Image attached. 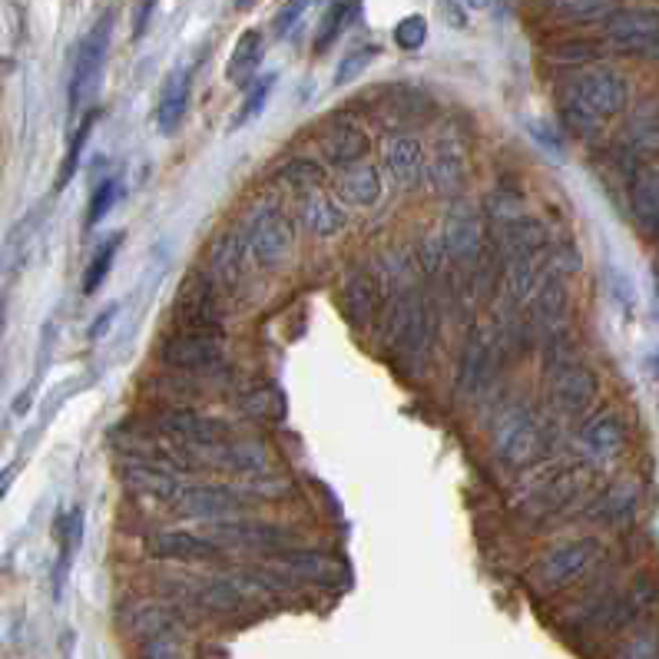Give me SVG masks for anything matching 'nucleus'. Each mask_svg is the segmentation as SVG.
<instances>
[{
  "mask_svg": "<svg viewBox=\"0 0 659 659\" xmlns=\"http://www.w3.org/2000/svg\"><path fill=\"white\" fill-rule=\"evenodd\" d=\"M630 209L643 232L659 236V166L646 163L633 172L630 182Z\"/></svg>",
  "mask_w": 659,
  "mask_h": 659,
  "instance_id": "20",
  "label": "nucleus"
},
{
  "mask_svg": "<svg viewBox=\"0 0 659 659\" xmlns=\"http://www.w3.org/2000/svg\"><path fill=\"white\" fill-rule=\"evenodd\" d=\"M488 364H491V348H488V338L475 328L464 342V351H460V371H457V385L464 395H475L481 385H484V374H488Z\"/></svg>",
  "mask_w": 659,
  "mask_h": 659,
  "instance_id": "28",
  "label": "nucleus"
},
{
  "mask_svg": "<svg viewBox=\"0 0 659 659\" xmlns=\"http://www.w3.org/2000/svg\"><path fill=\"white\" fill-rule=\"evenodd\" d=\"M351 14H355V8H348V4H332V8L325 11L322 31H319V40H315V50H319V53L335 44V37L345 31V21H348Z\"/></svg>",
  "mask_w": 659,
  "mask_h": 659,
  "instance_id": "38",
  "label": "nucleus"
},
{
  "mask_svg": "<svg viewBox=\"0 0 659 659\" xmlns=\"http://www.w3.org/2000/svg\"><path fill=\"white\" fill-rule=\"evenodd\" d=\"M169 507L193 520H232L249 511V491L232 484H182Z\"/></svg>",
  "mask_w": 659,
  "mask_h": 659,
  "instance_id": "8",
  "label": "nucleus"
},
{
  "mask_svg": "<svg viewBox=\"0 0 659 659\" xmlns=\"http://www.w3.org/2000/svg\"><path fill=\"white\" fill-rule=\"evenodd\" d=\"M117 200H120V179H113V176L100 179L97 190H93V196H89V206H86V229L104 223L110 216V209L117 206Z\"/></svg>",
  "mask_w": 659,
  "mask_h": 659,
  "instance_id": "35",
  "label": "nucleus"
},
{
  "mask_svg": "<svg viewBox=\"0 0 659 659\" xmlns=\"http://www.w3.org/2000/svg\"><path fill=\"white\" fill-rule=\"evenodd\" d=\"M597 398V374L580 361L550 371V402L560 415H584Z\"/></svg>",
  "mask_w": 659,
  "mask_h": 659,
  "instance_id": "15",
  "label": "nucleus"
},
{
  "mask_svg": "<svg viewBox=\"0 0 659 659\" xmlns=\"http://www.w3.org/2000/svg\"><path fill=\"white\" fill-rule=\"evenodd\" d=\"M120 245H123V232H117L113 239H107L97 252H93V259L86 262V272H83V296H93L107 281V275L113 272Z\"/></svg>",
  "mask_w": 659,
  "mask_h": 659,
  "instance_id": "30",
  "label": "nucleus"
},
{
  "mask_svg": "<svg viewBox=\"0 0 659 659\" xmlns=\"http://www.w3.org/2000/svg\"><path fill=\"white\" fill-rule=\"evenodd\" d=\"M379 57V47H358V50H351L345 60H342V67H338V73H335V83L342 86V83H348V80H355L361 70H368L371 67V60Z\"/></svg>",
  "mask_w": 659,
  "mask_h": 659,
  "instance_id": "40",
  "label": "nucleus"
},
{
  "mask_svg": "<svg viewBox=\"0 0 659 659\" xmlns=\"http://www.w3.org/2000/svg\"><path fill=\"white\" fill-rule=\"evenodd\" d=\"M299 216H302V226L309 236H319V239H328V236H338L345 229V209L325 193V190H312V193H302L299 200Z\"/></svg>",
  "mask_w": 659,
  "mask_h": 659,
  "instance_id": "24",
  "label": "nucleus"
},
{
  "mask_svg": "<svg viewBox=\"0 0 659 659\" xmlns=\"http://www.w3.org/2000/svg\"><path fill=\"white\" fill-rule=\"evenodd\" d=\"M172 322L176 332H196V335H223V305L219 289L206 272H190L172 302Z\"/></svg>",
  "mask_w": 659,
  "mask_h": 659,
  "instance_id": "5",
  "label": "nucleus"
},
{
  "mask_svg": "<svg viewBox=\"0 0 659 659\" xmlns=\"http://www.w3.org/2000/svg\"><path fill=\"white\" fill-rule=\"evenodd\" d=\"M146 431L159 441H172L182 447H216L232 441V428L219 418H209L196 408H172L163 405L149 415Z\"/></svg>",
  "mask_w": 659,
  "mask_h": 659,
  "instance_id": "3",
  "label": "nucleus"
},
{
  "mask_svg": "<svg viewBox=\"0 0 659 659\" xmlns=\"http://www.w3.org/2000/svg\"><path fill=\"white\" fill-rule=\"evenodd\" d=\"M633 511H636V488L633 484H620V488H613L603 501H600V514L607 517V520H626V517H633Z\"/></svg>",
  "mask_w": 659,
  "mask_h": 659,
  "instance_id": "37",
  "label": "nucleus"
},
{
  "mask_svg": "<svg viewBox=\"0 0 659 659\" xmlns=\"http://www.w3.org/2000/svg\"><path fill=\"white\" fill-rule=\"evenodd\" d=\"M265 57V37L259 31H245L239 40H236V50L226 63V76L239 86H249L255 80V70Z\"/></svg>",
  "mask_w": 659,
  "mask_h": 659,
  "instance_id": "29",
  "label": "nucleus"
},
{
  "mask_svg": "<svg viewBox=\"0 0 659 659\" xmlns=\"http://www.w3.org/2000/svg\"><path fill=\"white\" fill-rule=\"evenodd\" d=\"M272 86H275V73L255 76V80H252V83L245 86V100H242L239 113L232 117V130H239L242 123H249L252 117H259V113L265 110V100H268Z\"/></svg>",
  "mask_w": 659,
  "mask_h": 659,
  "instance_id": "33",
  "label": "nucleus"
},
{
  "mask_svg": "<svg viewBox=\"0 0 659 659\" xmlns=\"http://www.w3.org/2000/svg\"><path fill=\"white\" fill-rule=\"evenodd\" d=\"M603 34L623 53L659 60V11L652 8H616L603 24Z\"/></svg>",
  "mask_w": 659,
  "mask_h": 659,
  "instance_id": "10",
  "label": "nucleus"
},
{
  "mask_svg": "<svg viewBox=\"0 0 659 659\" xmlns=\"http://www.w3.org/2000/svg\"><path fill=\"white\" fill-rule=\"evenodd\" d=\"M153 14V4H143L140 11H136V27H133V37H143L146 34V17Z\"/></svg>",
  "mask_w": 659,
  "mask_h": 659,
  "instance_id": "46",
  "label": "nucleus"
},
{
  "mask_svg": "<svg viewBox=\"0 0 659 659\" xmlns=\"http://www.w3.org/2000/svg\"><path fill=\"white\" fill-rule=\"evenodd\" d=\"M424 40H428V21L424 17H405L398 27H395V44L402 47V50H421L424 47Z\"/></svg>",
  "mask_w": 659,
  "mask_h": 659,
  "instance_id": "39",
  "label": "nucleus"
},
{
  "mask_svg": "<svg viewBox=\"0 0 659 659\" xmlns=\"http://www.w3.org/2000/svg\"><path fill=\"white\" fill-rule=\"evenodd\" d=\"M113 315H117V305H110V309H107V312H100V319H97V325H93V328H89V338H93V342H97V338H100V335H104V332H107V328H110V322H113Z\"/></svg>",
  "mask_w": 659,
  "mask_h": 659,
  "instance_id": "45",
  "label": "nucleus"
},
{
  "mask_svg": "<svg viewBox=\"0 0 659 659\" xmlns=\"http://www.w3.org/2000/svg\"><path fill=\"white\" fill-rule=\"evenodd\" d=\"M571 309V286L563 272H547L540 289L534 296V325L547 335L563 328V319H567Z\"/></svg>",
  "mask_w": 659,
  "mask_h": 659,
  "instance_id": "17",
  "label": "nucleus"
},
{
  "mask_svg": "<svg viewBox=\"0 0 659 659\" xmlns=\"http://www.w3.org/2000/svg\"><path fill=\"white\" fill-rule=\"evenodd\" d=\"M146 553L166 563H213V560H223L226 547L219 540H209L190 530H159L146 540Z\"/></svg>",
  "mask_w": 659,
  "mask_h": 659,
  "instance_id": "16",
  "label": "nucleus"
},
{
  "mask_svg": "<svg viewBox=\"0 0 659 659\" xmlns=\"http://www.w3.org/2000/svg\"><path fill=\"white\" fill-rule=\"evenodd\" d=\"M190 100H193V76L185 70H172L166 76L163 97H159V113H156L163 133L179 130V123L185 120V110H190Z\"/></svg>",
  "mask_w": 659,
  "mask_h": 659,
  "instance_id": "27",
  "label": "nucleus"
},
{
  "mask_svg": "<svg viewBox=\"0 0 659 659\" xmlns=\"http://www.w3.org/2000/svg\"><path fill=\"white\" fill-rule=\"evenodd\" d=\"M278 560L286 563L289 567V577L296 580H315V584H325L328 580V560L322 556V553H315V550H299V547H292V550H286V553H278Z\"/></svg>",
  "mask_w": 659,
  "mask_h": 659,
  "instance_id": "31",
  "label": "nucleus"
},
{
  "mask_svg": "<svg viewBox=\"0 0 659 659\" xmlns=\"http://www.w3.org/2000/svg\"><path fill=\"white\" fill-rule=\"evenodd\" d=\"M600 553H603V547L597 537H577V540L553 547L534 567V587L543 594H556V590L574 587L580 577H587L594 571Z\"/></svg>",
  "mask_w": 659,
  "mask_h": 659,
  "instance_id": "6",
  "label": "nucleus"
},
{
  "mask_svg": "<svg viewBox=\"0 0 659 659\" xmlns=\"http://www.w3.org/2000/svg\"><path fill=\"white\" fill-rule=\"evenodd\" d=\"M379 289H382V281L374 278L371 272H364V268L355 272V275L345 281L342 309H345V319H348L355 328H368L371 319L379 315V302H382Z\"/></svg>",
  "mask_w": 659,
  "mask_h": 659,
  "instance_id": "21",
  "label": "nucleus"
},
{
  "mask_svg": "<svg viewBox=\"0 0 659 659\" xmlns=\"http://www.w3.org/2000/svg\"><path fill=\"white\" fill-rule=\"evenodd\" d=\"M616 659H659V643H656V633H636L633 639L623 643L620 656Z\"/></svg>",
  "mask_w": 659,
  "mask_h": 659,
  "instance_id": "41",
  "label": "nucleus"
},
{
  "mask_svg": "<svg viewBox=\"0 0 659 659\" xmlns=\"http://www.w3.org/2000/svg\"><path fill=\"white\" fill-rule=\"evenodd\" d=\"M441 242H444V252L451 262H460V265H475V259L481 255L484 249V219L475 206L467 203H457L447 209L444 216V226H441Z\"/></svg>",
  "mask_w": 659,
  "mask_h": 659,
  "instance_id": "13",
  "label": "nucleus"
},
{
  "mask_svg": "<svg viewBox=\"0 0 659 659\" xmlns=\"http://www.w3.org/2000/svg\"><path fill=\"white\" fill-rule=\"evenodd\" d=\"M491 444L494 454L507 464V467H524L537 457L540 451V428L537 418L527 408H507L494 431H491Z\"/></svg>",
  "mask_w": 659,
  "mask_h": 659,
  "instance_id": "11",
  "label": "nucleus"
},
{
  "mask_svg": "<svg viewBox=\"0 0 659 659\" xmlns=\"http://www.w3.org/2000/svg\"><path fill=\"white\" fill-rule=\"evenodd\" d=\"M110 44H113V17H100L89 27V34L83 37L76 60H73V76H70V110L86 107L100 89V76L110 57Z\"/></svg>",
  "mask_w": 659,
  "mask_h": 659,
  "instance_id": "7",
  "label": "nucleus"
},
{
  "mask_svg": "<svg viewBox=\"0 0 659 659\" xmlns=\"http://www.w3.org/2000/svg\"><path fill=\"white\" fill-rule=\"evenodd\" d=\"M630 104V86L623 73L594 67L577 73L567 86H563V120H567L577 133H597L607 120L620 117Z\"/></svg>",
  "mask_w": 659,
  "mask_h": 659,
  "instance_id": "1",
  "label": "nucleus"
},
{
  "mask_svg": "<svg viewBox=\"0 0 659 659\" xmlns=\"http://www.w3.org/2000/svg\"><path fill=\"white\" fill-rule=\"evenodd\" d=\"M368 149H371V140L355 123H342V127H335V130H328L322 136V156H325V163L335 166V169H345V172L355 169V166H361L364 156H368Z\"/></svg>",
  "mask_w": 659,
  "mask_h": 659,
  "instance_id": "22",
  "label": "nucleus"
},
{
  "mask_svg": "<svg viewBox=\"0 0 659 659\" xmlns=\"http://www.w3.org/2000/svg\"><path fill=\"white\" fill-rule=\"evenodd\" d=\"M213 534L219 537V543L226 547H245V550H268V553H286L299 543V537L292 530H286L281 524H268V520H255V517H232V520H216Z\"/></svg>",
  "mask_w": 659,
  "mask_h": 659,
  "instance_id": "12",
  "label": "nucleus"
},
{
  "mask_svg": "<svg viewBox=\"0 0 659 659\" xmlns=\"http://www.w3.org/2000/svg\"><path fill=\"white\" fill-rule=\"evenodd\" d=\"M93 123H97V113H89L80 127H76V136L70 140V149H67V159H63V166H60V176H57V190H67L70 185V179L76 176V169H80V159H83V149H86V143H89V133H93Z\"/></svg>",
  "mask_w": 659,
  "mask_h": 659,
  "instance_id": "34",
  "label": "nucleus"
},
{
  "mask_svg": "<svg viewBox=\"0 0 659 659\" xmlns=\"http://www.w3.org/2000/svg\"><path fill=\"white\" fill-rule=\"evenodd\" d=\"M281 182H289L292 190H299V193H312V190H322V182L328 179V169L319 163V159H292V163H286L281 166Z\"/></svg>",
  "mask_w": 659,
  "mask_h": 659,
  "instance_id": "32",
  "label": "nucleus"
},
{
  "mask_svg": "<svg viewBox=\"0 0 659 659\" xmlns=\"http://www.w3.org/2000/svg\"><path fill=\"white\" fill-rule=\"evenodd\" d=\"M543 252H524V255H507L504 268V296L511 305H527L534 302L540 281H543Z\"/></svg>",
  "mask_w": 659,
  "mask_h": 659,
  "instance_id": "19",
  "label": "nucleus"
},
{
  "mask_svg": "<svg viewBox=\"0 0 659 659\" xmlns=\"http://www.w3.org/2000/svg\"><path fill=\"white\" fill-rule=\"evenodd\" d=\"M623 441H626V431H623V418L616 411H600L594 415L584 431H580V447L590 460L597 464H607L613 460L620 451H623Z\"/></svg>",
  "mask_w": 659,
  "mask_h": 659,
  "instance_id": "18",
  "label": "nucleus"
},
{
  "mask_svg": "<svg viewBox=\"0 0 659 659\" xmlns=\"http://www.w3.org/2000/svg\"><path fill=\"white\" fill-rule=\"evenodd\" d=\"M11 481H14V467L0 470V501H4V494H8V488H11Z\"/></svg>",
  "mask_w": 659,
  "mask_h": 659,
  "instance_id": "47",
  "label": "nucleus"
},
{
  "mask_svg": "<svg viewBox=\"0 0 659 659\" xmlns=\"http://www.w3.org/2000/svg\"><path fill=\"white\" fill-rule=\"evenodd\" d=\"M159 361L166 371L206 379L229 368V351L223 335H196V332H172L159 342Z\"/></svg>",
  "mask_w": 659,
  "mask_h": 659,
  "instance_id": "2",
  "label": "nucleus"
},
{
  "mask_svg": "<svg viewBox=\"0 0 659 659\" xmlns=\"http://www.w3.org/2000/svg\"><path fill=\"white\" fill-rule=\"evenodd\" d=\"M245 255H249V242L242 229H226L209 242V255H206V275L213 278V286L219 289V296L236 292L245 278Z\"/></svg>",
  "mask_w": 659,
  "mask_h": 659,
  "instance_id": "14",
  "label": "nucleus"
},
{
  "mask_svg": "<svg viewBox=\"0 0 659 659\" xmlns=\"http://www.w3.org/2000/svg\"><path fill=\"white\" fill-rule=\"evenodd\" d=\"M553 14L567 17L574 24H607L616 14V4H590V0L577 4V0H567V4H553Z\"/></svg>",
  "mask_w": 659,
  "mask_h": 659,
  "instance_id": "36",
  "label": "nucleus"
},
{
  "mask_svg": "<svg viewBox=\"0 0 659 659\" xmlns=\"http://www.w3.org/2000/svg\"><path fill=\"white\" fill-rule=\"evenodd\" d=\"M385 166H388V172H392V179L398 185H405V190H415V185L421 182V176H424V169H428L421 140L418 136H405V133L395 136V140H388V146H385Z\"/></svg>",
  "mask_w": 659,
  "mask_h": 659,
  "instance_id": "23",
  "label": "nucleus"
},
{
  "mask_svg": "<svg viewBox=\"0 0 659 659\" xmlns=\"http://www.w3.org/2000/svg\"><path fill=\"white\" fill-rule=\"evenodd\" d=\"M424 176H428V190L434 196H441V200L457 196L460 182H464V153L454 143H438Z\"/></svg>",
  "mask_w": 659,
  "mask_h": 659,
  "instance_id": "25",
  "label": "nucleus"
},
{
  "mask_svg": "<svg viewBox=\"0 0 659 659\" xmlns=\"http://www.w3.org/2000/svg\"><path fill=\"white\" fill-rule=\"evenodd\" d=\"M305 14V4H286L278 14H275V37H286Z\"/></svg>",
  "mask_w": 659,
  "mask_h": 659,
  "instance_id": "43",
  "label": "nucleus"
},
{
  "mask_svg": "<svg viewBox=\"0 0 659 659\" xmlns=\"http://www.w3.org/2000/svg\"><path fill=\"white\" fill-rule=\"evenodd\" d=\"M242 232L249 242V255L265 268L278 265L296 245V223L275 200H265L255 209H249Z\"/></svg>",
  "mask_w": 659,
  "mask_h": 659,
  "instance_id": "4",
  "label": "nucleus"
},
{
  "mask_svg": "<svg viewBox=\"0 0 659 659\" xmlns=\"http://www.w3.org/2000/svg\"><path fill=\"white\" fill-rule=\"evenodd\" d=\"M190 623L185 610L166 597H153V600H130L120 610V626L130 636H140L143 643L149 639H176L182 633V626Z\"/></svg>",
  "mask_w": 659,
  "mask_h": 659,
  "instance_id": "9",
  "label": "nucleus"
},
{
  "mask_svg": "<svg viewBox=\"0 0 659 659\" xmlns=\"http://www.w3.org/2000/svg\"><path fill=\"white\" fill-rule=\"evenodd\" d=\"M272 402H275V395H272L268 388H262V392H252V395L242 402V408H245L249 415H272Z\"/></svg>",
  "mask_w": 659,
  "mask_h": 659,
  "instance_id": "44",
  "label": "nucleus"
},
{
  "mask_svg": "<svg viewBox=\"0 0 659 659\" xmlns=\"http://www.w3.org/2000/svg\"><path fill=\"white\" fill-rule=\"evenodd\" d=\"M338 193L348 206H358V209H371L379 206L382 196H385V179H382V169L371 166V163H361L355 169H348L338 182Z\"/></svg>",
  "mask_w": 659,
  "mask_h": 659,
  "instance_id": "26",
  "label": "nucleus"
},
{
  "mask_svg": "<svg viewBox=\"0 0 659 659\" xmlns=\"http://www.w3.org/2000/svg\"><path fill=\"white\" fill-rule=\"evenodd\" d=\"M594 57H597V47H590V44H567V47L553 50V60H563V63H587Z\"/></svg>",
  "mask_w": 659,
  "mask_h": 659,
  "instance_id": "42",
  "label": "nucleus"
}]
</instances>
